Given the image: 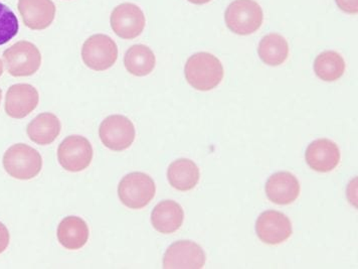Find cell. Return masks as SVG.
Here are the masks:
<instances>
[{"mask_svg":"<svg viewBox=\"0 0 358 269\" xmlns=\"http://www.w3.org/2000/svg\"><path fill=\"white\" fill-rule=\"evenodd\" d=\"M111 27L123 40H133L143 33L146 20L142 9L134 4H122L112 13Z\"/></svg>","mask_w":358,"mask_h":269,"instance_id":"30bf717a","label":"cell"},{"mask_svg":"<svg viewBox=\"0 0 358 269\" xmlns=\"http://www.w3.org/2000/svg\"><path fill=\"white\" fill-rule=\"evenodd\" d=\"M9 240H10V236H9L8 230L3 223L0 222V254L6 251V248L8 247Z\"/></svg>","mask_w":358,"mask_h":269,"instance_id":"d4e9b609","label":"cell"},{"mask_svg":"<svg viewBox=\"0 0 358 269\" xmlns=\"http://www.w3.org/2000/svg\"><path fill=\"white\" fill-rule=\"evenodd\" d=\"M101 142L107 149L122 151L129 149L136 137L134 124L123 115L108 116L99 130Z\"/></svg>","mask_w":358,"mask_h":269,"instance_id":"52a82bcc","label":"cell"},{"mask_svg":"<svg viewBox=\"0 0 358 269\" xmlns=\"http://www.w3.org/2000/svg\"><path fill=\"white\" fill-rule=\"evenodd\" d=\"M265 190L268 199L273 203L289 205L299 197L300 184L291 172H279L268 179Z\"/></svg>","mask_w":358,"mask_h":269,"instance_id":"9a60e30c","label":"cell"},{"mask_svg":"<svg viewBox=\"0 0 358 269\" xmlns=\"http://www.w3.org/2000/svg\"><path fill=\"white\" fill-rule=\"evenodd\" d=\"M2 74H3V64H2V61L0 60V77H1Z\"/></svg>","mask_w":358,"mask_h":269,"instance_id":"4316f807","label":"cell"},{"mask_svg":"<svg viewBox=\"0 0 358 269\" xmlns=\"http://www.w3.org/2000/svg\"><path fill=\"white\" fill-rule=\"evenodd\" d=\"M155 181L144 172H131L121 179L118 196L123 205L133 210L143 209L155 196Z\"/></svg>","mask_w":358,"mask_h":269,"instance_id":"3957f363","label":"cell"},{"mask_svg":"<svg viewBox=\"0 0 358 269\" xmlns=\"http://www.w3.org/2000/svg\"><path fill=\"white\" fill-rule=\"evenodd\" d=\"M20 25L17 15L8 6L0 4V46L6 45L18 33Z\"/></svg>","mask_w":358,"mask_h":269,"instance_id":"603a6c76","label":"cell"},{"mask_svg":"<svg viewBox=\"0 0 358 269\" xmlns=\"http://www.w3.org/2000/svg\"><path fill=\"white\" fill-rule=\"evenodd\" d=\"M188 84L199 91H210L219 86L224 78V67L210 53H196L187 60L185 67Z\"/></svg>","mask_w":358,"mask_h":269,"instance_id":"6da1fadb","label":"cell"},{"mask_svg":"<svg viewBox=\"0 0 358 269\" xmlns=\"http://www.w3.org/2000/svg\"><path fill=\"white\" fill-rule=\"evenodd\" d=\"M337 6L342 11L350 15H357L358 13V0H335Z\"/></svg>","mask_w":358,"mask_h":269,"instance_id":"cb8c5ba5","label":"cell"},{"mask_svg":"<svg viewBox=\"0 0 358 269\" xmlns=\"http://www.w3.org/2000/svg\"><path fill=\"white\" fill-rule=\"evenodd\" d=\"M224 18L233 33L249 36L256 33L263 24V9L254 0H235L227 8Z\"/></svg>","mask_w":358,"mask_h":269,"instance_id":"277c9868","label":"cell"},{"mask_svg":"<svg viewBox=\"0 0 358 269\" xmlns=\"http://www.w3.org/2000/svg\"><path fill=\"white\" fill-rule=\"evenodd\" d=\"M38 90L29 84H15L6 93V114L11 118L22 119L31 113L38 105Z\"/></svg>","mask_w":358,"mask_h":269,"instance_id":"7c38bea8","label":"cell"},{"mask_svg":"<svg viewBox=\"0 0 358 269\" xmlns=\"http://www.w3.org/2000/svg\"><path fill=\"white\" fill-rule=\"evenodd\" d=\"M3 167L9 176L22 181L36 178L43 167L41 153L33 147L17 144L9 147L3 156Z\"/></svg>","mask_w":358,"mask_h":269,"instance_id":"7a4b0ae2","label":"cell"},{"mask_svg":"<svg viewBox=\"0 0 358 269\" xmlns=\"http://www.w3.org/2000/svg\"><path fill=\"white\" fill-rule=\"evenodd\" d=\"M17 8L24 25L34 31L48 29L56 17L52 0H18Z\"/></svg>","mask_w":358,"mask_h":269,"instance_id":"5bb4252c","label":"cell"},{"mask_svg":"<svg viewBox=\"0 0 358 269\" xmlns=\"http://www.w3.org/2000/svg\"><path fill=\"white\" fill-rule=\"evenodd\" d=\"M256 232L262 242L268 245L281 244L292 235V223L285 214L268 210L259 216Z\"/></svg>","mask_w":358,"mask_h":269,"instance_id":"8fae6325","label":"cell"},{"mask_svg":"<svg viewBox=\"0 0 358 269\" xmlns=\"http://www.w3.org/2000/svg\"><path fill=\"white\" fill-rule=\"evenodd\" d=\"M201 178L196 163L187 158H179L169 165L167 179L169 184L181 192H187L196 188Z\"/></svg>","mask_w":358,"mask_h":269,"instance_id":"d6986e66","label":"cell"},{"mask_svg":"<svg viewBox=\"0 0 358 269\" xmlns=\"http://www.w3.org/2000/svg\"><path fill=\"white\" fill-rule=\"evenodd\" d=\"M3 61L11 76L27 77L38 72L41 68V55L36 45L20 41L4 50Z\"/></svg>","mask_w":358,"mask_h":269,"instance_id":"5b68a950","label":"cell"},{"mask_svg":"<svg viewBox=\"0 0 358 269\" xmlns=\"http://www.w3.org/2000/svg\"><path fill=\"white\" fill-rule=\"evenodd\" d=\"M259 56L266 65L276 67L285 63L289 56L288 41L281 34L264 36L258 48Z\"/></svg>","mask_w":358,"mask_h":269,"instance_id":"ffe728a7","label":"cell"},{"mask_svg":"<svg viewBox=\"0 0 358 269\" xmlns=\"http://www.w3.org/2000/svg\"><path fill=\"white\" fill-rule=\"evenodd\" d=\"M59 242L69 250H79L88 242V225L82 218L69 216L62 220L57 232Z\"/></svg>","mask_w":358,"mask_h":269,"instance_id":"e0dca14e","label":"cell"},{"mask_svg":"<svg viewBox=\"0 0 358 269\" xmlns=\"http://www.w3.org/2000/svg\"><path fill=\"white\" fill-rule=\"evenodd\" d=\"M345 66L341 54L334 50H326L316 57L314 71L322 81L334 82L343 76Z\"/></svg>","mask_w":358,"mask_h":269,"instance_id":"7402d4cb","label":"cell"},{"mask_svg":"<svg viewBox=\"0 0 358 269\" xmlns=\"http://www.w3.org/2000/svg\"><path fill=\"white\" fill-rule=\"evenodd\" d=\"M117 57L118 47L106 34H94L83 45V61L92 70L106 71L116 63Z\"/></svg>","mask_w":358,"mask_h":269,"instance_id":"8992f818","label":"cell"},{"mask_svg":"<svg viewBox=\"0 0 358 269\" xmlns=\"http://www.w3.org/2000/svg\"><path fill=\"white\" fill-rule=\"evenodd\" d=\"M188 1L192 2L194 4H208L210 0H188Z\"/></svg>","mask_w":358,"mask_h":269,"instance_id":"484cf974","label":"cell"},{"mask_svg":"<svg viewBox=\"0 0 358 269\" xmlns=\"http://www.w3.org/2000/svg\"><path fill=\"white\" fill-rule=\"evenodd\" d=\"M305 158L307 165L314 171L329 172L341 162V151L332 140L316 139L307 147Z\"/></svg>","mask_w":358,"mask_h":269,"instance_id":"4fadbf2b","label":"cell"},{"mask_svg":"<svg viewBox=\"0 0 358 269\" xmlns=\"http://www.w3.org/2000/svg\"><path fill=\"white\" fill-rule=\"evenodd\" d=\"M185 220V212L180 205L171 200H165L156 205L151 214V223L156 231L172 234L178 231Z\"/></svg>","mask_w":358,"mask_h":269,"instance_id":"2e32d148","label":"cell"},{"mask_svg":"<svg viewBox=\"0 0 358 269\" xmlns=\"http://www.w3.org/2000/svg\"><path fill=\"white\" fill-rule=\"evenodd\" d=\"M61 130V121L56 115L49 112L38 114L27 128L29 139L40 146L52 144L59 137Z\"/></svg>","mask_w":358,"mask_h":269,"instance_id":"ac0fdd59","label":"cell"},{"mask_svg":"<svg viewBox=\"0 0 358 269\" xmlns=\"http://www.w3.org/2000/svg\"><path fill=\"white\" fill-rule=\"evenodd\" d=\"M155 54L144 45L132 46L124 57L126 70L137 77L149 75L155 70Z\"/></svg>","mask_w":358,"mask_h":269,"instance_id":"44dd1931","label":"cell"},{"mask_svg":"<svg viewBox=\"0 0 358 269\" xmlns=\"http://www.w3.org/2000/svg\"><path fill=\"white\" fill-rule=\"evenodd\" d=\"M1 98H2V90L0 89V103H1Z\"/></svg>","mask_w":358,"mask_h":269,"instance_id":"83f0119b","label":"cell"},{"mask_svg":"<svg viewBox=\"0 0 358 269\" xmlns=\"http://www.w3.org/2000/svg\"><path fill=\"white\" fill-rule=\"evenodd\" d=\"M206 256L203 248L194 241L180 240L167 248L163 257L165 269H201Z\"/></svg>","mask_w":358,"mask_h":269,"instance_id":"9c48e42d","label":"cell"},{"mask_svg":"<svg viewBox=\"0 0 358 269\" xmlns=\"http://www.w3.org/2000/svg\"><path fill=\"white\" fill-rule=\"evenodd\" d=\"M93 147L86 137L71 135L59 144L57 160L68 172H79L89 167L93 160Z\"/></svg>","mask_w":358,"mask_h":269,"instance_id":"ba28073f","label":"cell"}]
</instances>
